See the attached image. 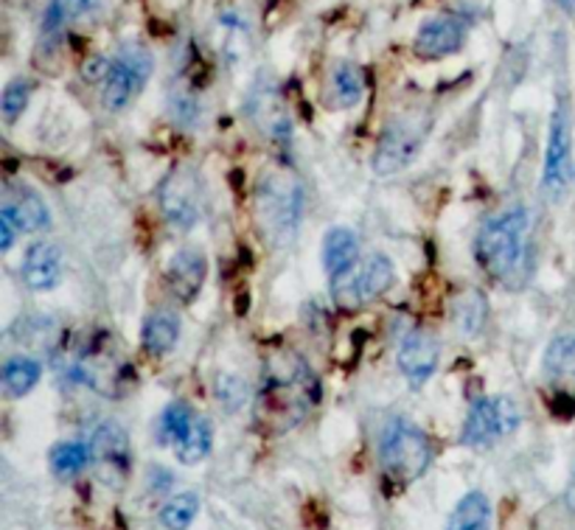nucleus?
<instances>
[{"mask_svg":"<svg viewBox=\"0 0 575 530\" xmlns=\"http://www.w3.org/2000/svg\"><path fill=\"white\" fill-rule=\"evenodd\" d=\"M320 401V379L309 362L292 348H276L265 360L258 393L253 399V424L265 436H286L301 427Z\"/></svg>","mask_w":575,"mask_h":530,"instance_id":"f257e3e1","label":"nucleus"},{"mask_svg":"<svg viewBox=\"0 0 575 530\" xmlns=\"http://www.w3.org/2000/svg\"><path fill=\"white\" fill-rule=\"evenodd\" d=\"M531 217L525 208H508L488 219L474 238V256L488 279L514 286L528 267Z\"/></svg>","mask_w":575,"mask_h":530,"instance_id":"f03ea898","label":"nucleus"},{"mask_svg":"<svg viewBox=\"0 0 575 530\" xmlns=\"http://www.w3.org/2000/svg\"><path fill=\"white\" fill-rule=\"evenodd\" d=\"M258 222L272 245H290L304 217V183L284 164H276L261 174L256 189Z\"/></svg>","mask_w":575,"mask_h":530,"instance_id":"7ed1b4c3","label":"nucleus"},{"mask_svg":"<svg viewBox=\"0 0 575 530\" xmlns=\"http://www.w3.org/2000/svg\"><path fill=\"white\" fill-rule=\"evenodd\" d=\"M380 457L385 475L396 483L407 486L426 471L433 461V443L413 424L393 422L382 436Z\"/></svg>","mask_w":575,"mask_h":530,"instance_id":"20e7f679","label":"nucleus"},{"mask_svg":"<svg viewBox=\"0 0 575 530\" xmlns=\"http://www.w3.org/2000/svg\"><path fill=\"white\" fill-rule=\"evenodd\" d=\"M393 284H396L393 261L382 253H373L366 261H357L352 270L332 279L334 303L345 312H354V309H362L382 298Z\"/></svg>","mask_w":575,"mask_h":530,"instance_id":"39448f33","label":"nucleus"},{"mask_svg":"<svg viewBox=\"0 0 575 530\" xmlns=\"http://www.w3.org/2000/svg\"><path fill=\"white\" fill-rule=\"evenodd\" d=\"M152 76V54L143 46H127L110 60L107 79H104L102 104L110 113H122L138 99L143 85Z\"/></svg>","mask_w":575,"mask_h":530,"instance_id":"423d86ee","label":"nucleus"},{"mask_svg":"<svg viewBox=\"0 0 575 530\" xmlns=\"http://www.w3.org/2000/svg\"><path fill=\"white\" fill-rule=\"evenodd\" d=\"M157 205H161L163 217L175 231H191L203 217V183H200V174L191 166H175L161 180Z\"/></svg>","mask_w":575,"mask_h":530,"instance_id":"0eeeda50","label":"nucleus"},{"mask_svg":"<svg viewBox=\"0 0 575 530\" xmlns=\"http://www.w3.org/2000/svg\"><path fill=\"white\" fill-rule=\"evenodd\" d=\"M522 422L520 408L514 399L508 396H488V399L474 401L463 422V432H460V443L463 447H491V443L502 441L511 436Z\"/></svg>","mask_w":575,"mask_h":530,"instance_id":"6e6552de","label":"nucleus"},{"mask_svg":"<svg viewBox=\"0 0 575 530\" xmlns=\"http://www.w3.org/2000/svg\"><path fill=\"white\" fill-rule=\"evenodd\" d=\"M570 166H573V130H570L567 104L559 102L550 116L548 150H545V169H541V189L548 199H562L570 183Z\"/></svg>","mask_w":575,"mask_h":530,"instance_id":"1a4fd4ad","label":"nucleus"},{"mask_svg":"<svg viewBox=\"0 0 575 530\" xmlns=\"http://www.w3.org/2000/svg\"><path fill=\"white\" fill-rule=\"evenodd\" d=\"M426 138V121L424 118H399L393 121L385 132H382L376 152H373V171L376 174H396V171L407 169L419 155L421 143Z\"/></svg>","mask_w":575,"mask_h":530,"instance_id":"9d476101","label":"nucleus"},{"mask_svg":"<svg viewBox=\"0 0 575 530\" xmlns=\"http://www.w3.org/2000/svg\"><path fill=\"white\" fill-rule=\"evenodd\" d=\"M90 452H93L95 471L104 483L118 486L127 480L129 469H132V452H129V438L122 424H99L90 438Z\"/></svg>","mask_w":575,"mask_h":530,"instance_id":"9b49d317","label":"nucleus"},{"mask_svg":"<svg viewBox=\"0 0 575 530\" xmlns=\"http://www.w3.org/2000/svg\"><path fill=\"white\" fill-rule=\"evenodd\" d=\"M467 21L458 14H440L435 21L424 23L416 35V54L421 60H444L449 54H458L467 42Z\"/></svg>","mask_w":575,"mask_h":530,"instance_id":"f8f14e48","label":"nucleus"},{"mask_svg":"<svg viewBox=\"0 0 575 530\" xmlns=\"http://www.w3.org/2000/svg\"><path fill=\"white\" fill-rule=\"evenodd\" d=\"M440 360V346L435 334L410 332L399 346V371L410 382V388H424L433 379Z\"/></svg>","mask_w":575,"mask_h":530,"instance_id":"ddd939ff","label":"nucleus"},{"mask_svg":"<svg viewBox=\"0 0 575 530\" xmlns=\"http://www.w3.org/2000/svg\"><path fill=\"white\" fill-rule=\"evenodd\" d=\"M247 118L267 141L286 143L292 138V118L276 88L253 90L251 102H247Z\"/></svg>","mask_w":575,"mask_h":530,"instance_id":"4468645a","label":"nucleus"},{"mask_svg":"<svg viewBox=\"0 0 575 530\" xmlns=\"http://www.w3.org/2000/svg\"><path fill=\"white\" fill-rule=\"evenodd\" d=\"M166 279H169V289L180 303H191L203 293L205 279H208V259L203 250L196 247H183L171 256L169 267H166Z\"/></svg>","mask_w":575,"mask_h":530,"instance_id":"2eb2a0df","label":"nucleus"},{"mask_svg":"<svg viewBox=\"0 0 575 530\" xmlns=\"http://www.w3.org/2000/svg\"><path fill=\"white\" fill-rule=\"evenodd\" d=\"M23 284L31 293H51L62 281V253L51 242H35L23 259Z\"/></svg>","mask_w":575,"mask_h":530,"instance_id":"dca6fc26","label":"nucleus"},{"mask_svg":"<svg viewBox=\"0 0 575 530\" xmlns=\"http://www.w3.org/2000/svg\"><path fill=\"white\" fill-rule=\"evenodd\" d=\"M545 376L559 393L575 396V334H562L545 351Z\"/></svg>","mask_w":575,"mask_h":530,"instance_id":"f3484780","label":"nucleus"},{"mask_svg":"<svg viewBox=\"0 0 575 530\" xmlns=\"http://www.w3.org/2000/svg\"><path fill=\"white\" fill-rule=\"evenodd\" d=\"M3 211L17 222L21 233H37L42 228L51 224V214H48L46 203L37 191L31 189H12L7 197V205H3Z\"/></svg>","mask_w":575,"mask_h":530,"instance_id":"a211bd4d","label":"nucleus"},{"mask_svg":"<svg viewBox=\"0 0 575 530\" xmlns=\"http://www.w3.org/2000/svg\"><path fill=\"white\" fill-rule=\"evenodd\" d=\"M359 261V238L348 228H332L323 238V267L325 272L337 279L352 270Z\"/></svg>","mask_w":575,"mask_h":530,"instance_id":"6ab92c4d","label":"nucleus"},{"mask_svg":"<svg viewBox=\"0 0 575 530\" xmlns=\"http://www.w3.org/2000/svg\"><path fill=\"white\" fill-rule=\"evenodd\" d=\"M141 340L146 353H152V357H166V353L177 346V340H180V320H177V314L166 312V309L152 312L150 318L143 320Z\"/></svg>","mask_w":575,"mask_h":530,"instance_id":"aec40b11","label":"nucleus"},{"mask_svg":"<svg viewBox=\"0 0 575 530\" xmlns=\"http://www.w3.org/2000/svg\"><path fill=\"white\" fill-rule=\"evenodd\" d=\"M42 376V365L31 357H12L3 365V374H0V382H3V393L9 399H23L26 393L37 388V382Z\"/></svg>","mask_w":575,"mask_h":530,"instance_id":"412c9836","label":"nucleus"},{"mask_svg":"<svg viewBox=\"0 0 575 530\" xmlns=\"http://www.w3.org/2000/svg\"><path fill=\"white\" fill-rule=\"evenodd\" d=\"M486 320L488 300L481 289H467V293L455 300V326H458V332L463 334L467 340H472V337H477V334L483 332Z\"/></svg>","mask_w":575,"mask_h":530,"instance_id":"4be33fe9","label":"nucleus"},{"mask_svg":"<svg viewBox=\"0 0 575 530\" xmlns=\"http://www.w3.org/2000/svg\"><path fill=\"white\" fill-rule=\"evenodd\" d=\"M362 93H366V74H362V68L354 65V62H340V65H334L332 102L337 104V107L348 109L354 107V104H359Z\"/></svg>","mask_w":575,"mask_h":530,"instance_id":"5701e85b","label":"nucleus"},{"mask_svg":"<svg viewBox=\"0 0 575 530\" xmlns=\"http://www.w3.org/2000/svg\"><path fill=\"white\" fill-rule=\"evenodd\" d=\"M210 447H214V429H210L208 418H194V424L189 427L180 441L175 447V457L183 466H196L210 455Z\"/></svg>","mask_w":575,"mask_h":530,"instance_id":"b1692460","label":"nucleus"},{"mask_svg":"<svg viewBox=\"0 0 575 530\" xmlns=\"http://www.w3.org/2000/svg\"><path fill=\"white\" fill-rule=\"evenodd\" d=\"M488 517H491V505L481 491H472L455 505V510L449 514L447 530H486Z\"/></svg>","mask_w":575,"mask_h":530,"instance_id":"393cba45","label":"nucleus"},{"mask_svg":"<svg viewBox=\"0 0 575 530\" xmlns=\"http://www.w3.org/2000/svg\"><path fill=\"white\" fill-rule=\"evenodd\" d=\"M93 463V452H90V443H79V441H65L56 443L51 449V469H54L56 477L68 480V477H76L79 471H85Z\"/></svg>","mask_w":575,"mask_h":530,"instance_id":"a878e982","label":"nucleus"},{"mask_svg":"<svg viewBox=\"0 0 575 530\" xmlns=\"http://www.w3.org/2000/svg\"><path fill=\"white\" fill-rule=\"evenodd\" d=\"M191 424H194V413L189 410V404L175 401V404H169V408L161 413V418H157V443H161V447H177V441L189 432Z\"/></svg>","mask_w":575,"mask_h":530,"instance_id":"bb28decb","label":"nucleus"},{"mask_svg":"<svg viewBox=\"0 0 575 530\" xmlns=\"http://www.w3.org/2000/svg\"><path fill=\"white\" fill-rule=\"evenodd\" d=\"M99 0H51L42 12V31L46 35H60L68 23L79 21L81 14H88Z\"/></svg>","mask_w":575,"mask_h":530,"instance_id":"cd10ccee","label":"nucleus"},{"mask_svg":"<svg viewBox=\"0 0 575 530\" xmlns=\"http://www.w3.org/2000/svg\"><path fill=\"white\" fill-rule=\"evenodd\" d=\"M196 514H200V496L194 491H183V494H175L169 503L163 505L157 519L166 530H189Z\"/></svg>","mask_w":575,"mask_h":530,"instance_id":"c85d7f7f","label":"nucleus"},{"mask_svg":"<svg viewBox=\"0 0 575 530\" xmlns=\"http://www.w3.org/2000/svg\"><path fill=\"white\" fill-rule=\"evenodd\" d=\"M31 90H35V85H31V79H14V82L7 85V90H3V99H0V109H3V118H7V124H14L17 118L26 113L28 107V99H31Z\"/></svg>","mask_w":575,"mask_h":530,"instance_id":"c756f323","label":"nucleus"},{"mask_svg":"<svg viewBox=\"0 0 575 530\" xmlns=\"http://www.w3.org/2000/svg\"><path fill=\"white\" fill-rule=\"evenodd\" d=\"M217 396L222 401V408L228 404V410H237L244 404V382L242 379H230V376H219Z\"/></svg>","mask_w":575,"mask_h":530,"instance_id":"7c9ffc66","label":"nucleus"},{"mask_svg":"<svg viewBox=\"0 0 575 530\" xmlns=\"http://www.w3.org/2000/svg\"><path fill=\"white\" fill-rule=\"evenodd\" d=\"M171 113H175L177 124H191L196 118V102L186 93H180V90H175V95H171Z\"/></svg>","mask_w":575,"mask_h":530,"instance_id":"2f4dec72","label":"nucleus"},{"mask_svg":"<svg viewBox=\"0 0 575 530\" xmlns=\"http://www.w3.org/2000/svg\"><path fill=\"white\" fill-rule=\"evenodd\" d=\"M17 233H21L17 222H14V219L9 217L7 211H0V250H3V253L12 250L14 236H17Z\"/></svg>","mask_w":575,"mask_h":530,"instance_id":"473e14b6","label":"nucleus"},{"mask_svg":"<svg viewBox=\"0 0 575 530\" xmlns=\"http://www.w3.org/2000/svg\"><path fill=\"white\" fill-rule=\"evenodd\" d=\"M553 7H559L567 14H575V0H553Z\"/></svg>","mask_w":575,"mask_h":530,"instance_id":"72a5a7b5","label":"nucleus"}]
</instances>
